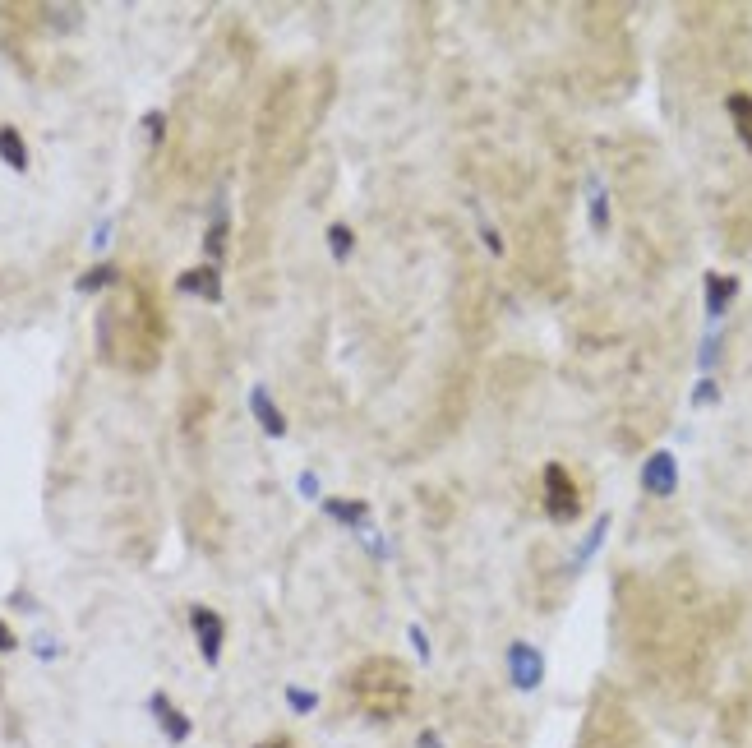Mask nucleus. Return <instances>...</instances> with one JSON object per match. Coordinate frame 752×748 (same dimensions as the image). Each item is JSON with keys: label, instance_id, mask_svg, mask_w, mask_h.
<instances>
[{"label": "nucleus", "instance_id": "obj_1", "mask_svg": "<svg viewBox=\"0 0 752 748\" xmlns=\"http://www.w3.org/2000/svg\"><path fill=\"white\" fill-rule=\"evenodd\" d=\"M97 338H102V351L111 361L130 365V370H148L157 361V351H162V338H167V324H162V310L153 305V291L144 282L125 287V296L102 310Z\"/></svg>", "mask_w": 752, "mask_h": 748}, {"label": "nucleus", "instance_id": "obj_2", "mask_svg": "<svg viewBox=\"0 0 752 748\" xmlns=\"http://www.w3.org/2000/svg\"><path fill=\"white\" fill-rule=\"evenodd\" d=\"M347 693L370 721H397L411 707V670L393 656H370L347 675Z\"/></svg>", "mask_w": 752, "mask_h": 748}, {"label": "nucleus", "instance_id": "obj_3", "mask_svg": "<svg viewBox=\"0 0 752 748\" xmlns=\"http://www.w3.org/2000/svg\"><path fill=\"white\" fill-rule=\"evenodd\" d=\"M545 513H550L554 522H573L577 513H582V495H577L573 476H568L559 462L545 467Z\"/></svg>", "mask_w": 752, "mask_h": 748}, {"label": "nucleus", "instance_id": "obj_4", "mask_svg": "<svg viewBox=\"0 0 752 748\" xmlns=\"http://www.w3.org/2000/svg\"><path fill=\"white\" fill-rule=\"evenodd\" d=\"M190 624H194V638H199L203 661L217 665V661H222V642H227V624H222V615H217V610H208V605H194Z\"/></svg>", "mask_w": 752, "mask_h": 748}, {"label": "nucleus", "instance_id": "obj_5", "mask_svg": "<svg viewBox=\"0 0 752 748\" xmlns=\"http://www.w3.org/2000/svg\"><path fill=\"white\" fill-rule=\"evenodd\" d=\"M508 679H513L522 693L540 688V679H545V656H540L531 642H513V647H508Z\"/></svg>", "mask_w": 752, "mask_h": 748}, {"label": "nucleus", "instance_id": "obj_6", "mask_svg": "<svg viewBox=\"0 0 752 748\" xmlns=\"http://www.w3.org/2000/svg\"><path fill=\"white\" fill-rule=\"evenodd\" d=\"M148 712L157 716V725H162V735H167L171 744H185V739H190V716L180 712L167 693H153V698H148Z\"/></svg>", "mask_w": 752, "mask_h": 748}, {"label": "nucleus", "instance_id": "obj_7", "mask_svg": "<svg viewBox=\"0 0 752 748\" xmlns=\"http://www.w3.org/2000/svg\"><path fill=\"white\" fill-rule=\"evenodd\" d=\"M642 485L646 495H674V485H679V462L669 458V453H651V462L642 467Z\"/></svg>", "mask_w": 752, "mask_h": 748}, {"label": "nucleus", "instance_id": "obj_8", "mask_svg": "<svg viewBox=\"0 0 752 748\" xmlns=\"http://www.w3.org/2000/svg\"><path fill=\"white\" fill-rule=\"evenodd\" d=\"M180 291H190V296H203V301H222V278H217V268H190V273H180L176 282Z\"/></svg>", "mask_w": 752, "mask_h": 748}, {"label": "nucleus", "instance_id": "obj_9", "mask_svg": "<svg viewBox=\"0 0 752 748\" xmlns=\"http://www.w3.org/2000/svg\"><path fill=\"white\" fill-rule=\"evenodd\" d=\"M734 296H739V278H725V273H711V278H706V314H711V319H720Z\"/></svg>", "mask_w": 752, "mask_h": 748}, {"label": "nucleus", "instance_id": "obj_10", "mask_svg": "<svg viewBox=\"0 0 752 748\" xmlns=\"http://www.w3.org/2000/svg\"><path fill=\"white\" fill-rule=\"evenodd\" d=\"M250 411L259 416V425H263V435H287V421H282V411L273 407V398H268V388H254L250 393Z\"/></svg>", "mask_w": 752, "mask_h": 748}, {"label": "nucleus", "instance_id": "obj_11", "mask_svg": "<svg viewBox=\"0 0 752 748\" xmlns=\"http://www.w3.org/2000/svg\"><path fill=\"white\" fill-rule=\"evenodd\" d=\"M725 107H729V116H734V130H739L743 148L752 153V97L748 93H729Z\"/></svg>", "mask_w": 752, "mask_h": 748}, {"label": "nucleus", "instance_id": "obj_12", "mask_svg": "<svg viewBox=\"0 0 752 748\" xmlns=\"http://www.w3.org/2000/svg\"><path fill=\"white\" fill-rule=\"evenodd\" d=\"M0 162H5V167H14V171L28 167V148H24V139H19V130H14V125H0Z\"/></svg>", "mask_w": 752, "mask_h": 748}, {"label": "nucleus", "instance_id": "obj_13", "mask_svg": "<svg viewBox=\"0 0 752 748\" xmlns=\"http://www.w3.org/2000/svg\"><path fill=\"white\" fill-rule=\"evenodd\" d=\"M323 513L337 522H347V527H360V522L370 518V508L360 504V499H323Z\"/></svg>", "mask_w": 752, "mask_h": 748}, {"label": "nucleus", "instance_id": "obj_14", "mask_svg": "<svg viewBox=\"0 0 752 748\" xmlns=\"http://www.w3.org/2000/svg\"><path fill=\"white\" fill-rule=\"evenodd\" d=\"M203 245H208L213 259L227 250V208H217V213H213V227H208V241H203Z\"/></svg>", "mask_w": 752, "mask_h": 748}, {"label": "nucleus", "instance_id": "obj_15", "mask_svg": "<svg viewBox=\"0 0 752 748\" xmlns=\"http://www.w3.org/2000/svg\"><path fill=\"white\" fill-rule=\"evenodd\" d=\"M328 245H333V259H347L351 245H356V236H351L347 222H333V227H328Z\"/></svg>", "mask_w": 752, "mask_h": 748}, {"label": "nucleus", "instance_id": "obj_16", "mask_svg": "<svg viewBox=\"0 0 752 748\" xmlns=\"http://www.w3.org/2000/svg\"><path fill=\"white\" fill-rule=\"evenodd\" d=\"M111 282H116V268L97 264V268H88L84 278H79V291H97V287H111Z\"/></svg>", "mask_w": 752, "mask_h": 748}, {"label": "nucleus", "instance_id": "obj_17", "mask_svg": "<svg viewBox=\"0 0 752 748\" xmlns=\"http://www.w3.org/2000/svg\"><path fill=\"white\" fill-rule=\"evenodd\" d=\"M287 702H291V712H314L319 707V698L305 693V688H287Z\"/></svg>", "mask_w": 752, "mask_h": 748}, {"label": "nucleus", "instance_id": "obj_18", "mask_svg": "<svg viewBox=\"0 0 752 748\" xmlns=\"http://www.w3.org/2000/svg\"><path fill=\"white\" fill-rule=\"evenodd\" d=\"M14 647H19V638H14V628L0 619V652H14Z\"/></svg>", "mask_w": 752, "mask_h": 748}, {"label": "nucleus", "instance_id": "obj_19", "mask_svg": "<svg viewBox=\"0 0 752 748\" xmlns=\"http://www.w3.org/2000/svg\"><path fill=\"white\" fill-rule=\"evenodd\" d=\"M144 125H148V134H153V139H162V125H167V121H162V111H148Z\"/></svg>", "mask_w": 752, "mask_h": 748}, {"label": "nucleus", "instance_id": "obj_20", "mask_svg": "<svg viewBox=\"0 0 752 748\" xmlns=\"http://www.w3.org/2000/svg\"><path fill=\"white\" fill-rule=\"evenodd\" d=\"M411 642H416V652H420V656H430V638H425V628H420V624L411 628Z\"/></svg>", "mask_w": 752, "mask_h": 748}, {"label": "nucleus", "instance_id": "obj_21", "mask_svg": "<svg viewBox=\"0 0 752 748\" xmlns=\"http://www.w3.org/2000/svg\"><path fill=\"white\" fill-rule=\"evenodd\" d=\"M300 490H305V495H319V481H314V471H305V476H300Z\"/></svg>", "mask_w": 752, "mask_h": 748}, {"label": "nucleus", "instance_id": "obj_22", "mask_svg": "<svg viewBox=\"0 0 752 748\" xmlns=\"http://www.w3.org/2000/svg\"><path fill=\"white\" fill-rule=\"evenodd\" d=\"M420 748H443L439 735H430V730H420Z\"/></svg>", "mask_w": 752, "mask_h": 748}, {"label": "nucleus", "instance_id": "obj_23", "mask_svg": "<svg viewBox=\"0 0 752 748\" xmlns=\"http://www.w3.org/2000/svg\"><path fill=\"white\" fill-rule=\"evenodd\" d=\"M259 748H296L291 739H268V744H259Z\"/></svg>", "mask_w": 752, "mask_h": 748}]
</instances>
